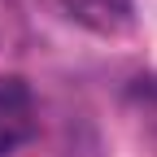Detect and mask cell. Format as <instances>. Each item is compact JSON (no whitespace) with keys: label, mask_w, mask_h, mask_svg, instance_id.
Here are the masks:
<instances>
[{"label":"cell","mask_w":157,"mask_h":157,"mask_svg":"<svg viewBox=\"0 0 157 157\" xmlns=\"http://www.w3.org/2000/svg\"><path fill=\"white\" fill-rule=\"evenodd\" d=\"M35 135V96L26 78L0 74V157H13Z\"/></svg>","instance_id":"1"},{"label":"cell","mask_w":157,"mask_h":157,"mask_svg":"<svg viewBox=\"0 0 157 157\" xmlns=\"http://www.w3.org/2000/svg\"><path fill=\"white\" fill-rule=\"evenodd\" d=\"M61 9L83 31L105 35V39L131 35V26H135V0H61Z\"/></svg>","instance_id":"2"},{"label":"cell","mask_w":157,"mask_h":157,"mask_svg":"<svg viewBox=\"0 0 157 157\" xmlns=\"http://www.w3.org/2000/svg\"><path fill=\"white\" fill-rule=\"evenodd\" d=\"M140 96H148V101L157 105V78H140Z\"/></svg>","instance_id":"3"}]
</instances>
